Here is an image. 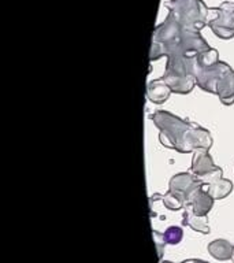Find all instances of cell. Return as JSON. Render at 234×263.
Listing matches in <instances>:
<instances>
[{
  "mask_svg": "<svg viewBox=\"0 0 234 263\" xmlns=\"http://www.w3.org/2000/svg\"><path fill=\"white\" fill-rule=\"evenodd\" d=\"M208 151L209 149H196V151H193L192 173L196 177H203L218 168L217 164L213 163L212 158L208 154Z\"/></svg>",
  "mask_w": 234,
  "mask_h": 263,
  "instance_id": "7",
  "label": "cell"
},
{
  "mask_svg": "<svg viewBox=\"0 0 234 263\" xmlns=\"http://www.w3.org/2000/svg\"><path fill=\"white\" fill-rule=\"evenodd\" d=\"M182 223L185 226L192 228L194 232H199V233H209V225L208 221H207V217H199L188 207L184 209V221H182Z\"/></svg>",
  "mask_w": 234,
  "mask_h": 263,
  "instance_id": "11",
  "label": "cell"
},
{
  "mask_svg": "<svg viewBox=\"0 0 234 263\" xmlns=\"http://www.w3.org/2000/svg\"><path fill=\"white\" fill-rule=\"evenodd\" d=\"M201 185H203V182L199 177L192 176L189 173H180L170 180V188L168 189L182 197L185 203H188L190 195Z\"/></svg>",
  "mask_w": 234,
  "mask_h": 263,
  "instance_id": "5",
  "label": "cell"
},
{
  "mask_svg": "<svg viewBox=\"0 0 234 263\" xmlns=\"http://www.w3.org/2000/svg\"><path fill=\"white\" fill-rule=\"evenodd\" d=\"M158 199H162L163 204L166 205L168 210H171V211H178V210L181 209H185V205H186L184 199L181 196H178L177 193L171 192L170 189H168L164 195H153V196H152V200H158Z\"/></svg>",
  "mask_w": 234,
  "mask_h": 263,
  "instance_id": "12",
  "label": "cell"
},
{
  "mask_svg": "<svg viewBox=\"0 0 234 263\" xmlns=\"http://www.w3.org/2000/svg\"><path fill=\"white\" fill-rule=\"evenodd\" d=\"M213 200L215 199L209 195L208 191L205 189L204 184H203L190 195L185 207L192 210L193 213L199 215V217H207V214L212 209Z\"/></svg>",
  "mask_w": 234,
  "mask_h": 263,
  "instance_id": "6",
  "label": "cell"
},
{
  "mask_svg": "<svg viewBox=\"0 0 234 263\" xmlns=\"http://www.w3.org/2000/svg\"><path fill=\"white\" fill-rule=\"evenodd\" d=\"M231 260L234 262V248H233V255H231Z\"/></svg>",
  "mask_w": 234,
  "mask_h": 263,
  "instance_id": "17",
  "label": "cell"
},
{
  "mask_svg": "<svg viewBox=\"0 0 234 263\" xmlns=\"http://www.w3.org/2000/svg\"><path fill=\"white\" fill-rule=\"evenodd\" d=\"M163 236V240L166 244H172V246H176L178 242L182 240V236H184V232L181 228L178 226H170L164 233H162Z\"/></svg>",
  "mask_w": 234,
  "mask_h": 263,
  "instance_id": "13",
  "label": "cell"
},
{
  "mask_svg": "<svg viewBox=\"0 0 234 263\" xmlns=\"http://www.w3.org/2000/svg\"><path fill=\"white\" fill-rule=\"evenodd\" d=\"M151 119L160 130L159 140L166 148L186 154L212 147V137L209 132L197 123L184 121L168 111L162 110L153 112Z\"/></svg>",
  "mask_w": 234,
  "mask_h": 263,
  "instance_id": "1",
  "label": "cell"
},
{
  "mask_svg": "<svg viewBox=\"0 0 234 263\" xmlns=\"http://www.w3.org/2000/svg\"><path fill=\"white\" fill-rule=\"evenodd\" d=\"M230 66L226 65L225 62H217L215 65L208 66V67H200L194 63V78L196 84L201 89L209 93H217L218 84L221 78L225 76L227 71H230Z\"/></svg>",
  "mask_w": 234,
  "mask_h": 263,
  "instance_id": "3",
  "label": "cell"
},
{
  "mask_svg": "<svg viewBox=\"0 0 234 263\" xmlns=\"http://www.w3.org/2000/svg\"><path fill=\"white\" fill-rule=\"evenodd\" d=\"M223 172L221 167H218L217 170L208 173L203 177H199L200 181L204 184L205 189L208 191V193L215 199H225L226 196H229L231 191H233V184L231 181L223 178Z\"/></svg>",
  "mask_w": 234,
  "mask_h": 263,
  "instance_id": "4",
  "label": "cell"
},
{
  "mask_svg": "<svg viewBox=\"0 0 234 263\" xmlns=\"http://www.w3.org/2000/svg\"><path fill=\"white\" fill-rule=\"evenodd\" d=\"M160 263H172V262H164V260H160ZM181 263H185V262H181Z\"/></svg>",
  "mask_w": 234,
  "mask_h": 263,
  "instance_id": "16",
  "label": "cell"
},
{
  "mask_svg": "<svg viewBox=\"0 0 234 263\" xmlns=\"http://www.w3.org/2000/svg\"><path fill=\"white\" fill-rule=\"evenodd\" d=\"M233 248L234 247L227 240H223V238L213 240L208 244V252L212 258L218 259V260H229V259H231Z\"/></svg>",
  "mask_w": 234,
  "mask_h": 263,
  "instance_id": "10",
  "label": "cell"
},
{
  "mask_svg": "<svg viewBox=\"0 0 234 263\" xmlns=\"http://www.w3.org/2000/svg\"><path fill=\"white\" fill-rule=\"evenodd\" d=\"M185 263H208L205 260H201V259H188V260H184Z\"/></svg>",
  "mask_w": 234,
  "mask_h": 263,
  "instance_id": "15",
  "label": "cell"
},
{
  "mask_svg": "<svg viewBox=\"0 0 234 263\" xmlns=\"http://www.w3.org/2000/svg\"><path fill=\"white\" fill-rule=\"evenodd\" d=\"M170 95H171V89H170V86L162 78L153 80V81L148 84L147 96L155 104H162V103H164L170 98Z\"/></svg>",
  "mask_w": 234,
  "mask_h": 263,
  "instance_id": "9",
  "label": "cell"
},
{
  "mask_svg": "<svg viewBox=\"0 0 234 263\" xmlns=\"http://www.w3.org/2000/svg\"><path fill=\"white\" fill-rule=\"evenodd\" d=\"M153 238H155V244H156V250H158V256L159 259H162V255H163V247L166 246V242L163 240V236L159 232L153 230Z\"/></svg>",
  "mask_w": 234,
  "mask_h": 263,
  "instance_id": "14",
  "label": "cell"
},
{
  "mask_svg": "<svg viewBox=\"0 0 234 263\" xmlns=\"http://www.w3.org/2000/svg\"><path fill=\"white\" fill-rule=\"evenodd\" d=\"M194 63H196V58H168L166 71L163 77L160 78L170 86L171 92L180 95L189 93L196 85Z\"/></svg>",
  "mask_w": 234,
  "mask_h": 263,
  "instance_id": "2",
  "label": "cell"
},
{
  "mask_svg": "<svg viewBox=\"0 0 234 263\" xmlns=\"http://www.w3.org/2000/svg\"><path fill=\"white\" fill-rule=\"evenodd\" d=\"M225 106L234 104V70H230L221 78L218 84L217 93Z\"/></svg>",
  "mask_w": 234,
  "mask_h": 263,
  "instance_id": "8",
  "label": "cell"
}]
</instances>
